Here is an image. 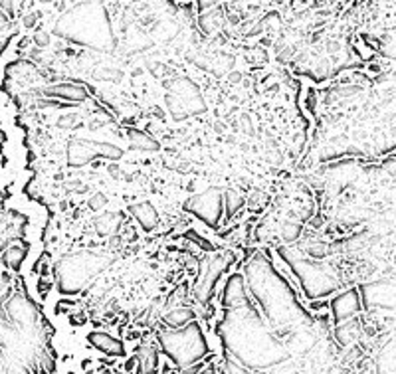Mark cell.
Segmentation results:
<instances>
[{"instance_id":"obj_1","label":"cell","mask_w":396,"mask_h":374,"mask_svg":"<svg viewBox=\"0 0 396 374\" xmlns=\"http://www.w3.org/2000/svg\"><path fill=\"white\" fill-rule=\"evenodd\" d=\"M55 32L66 40L84 44L93 50H109L115 44L111 22L101 2H84L72 8L55 24Z\"/></svg>"},{"instance_id":"obj_2","label":"cell","mask_w":396,"mask_h":374,"mask_svg":"<svg viewBox=\"0 0 396 374\" xmlns=\"http://www.w3.org/2000/svg\"><path fill=\"white\" fill-rule=\"evenodd\" d=\"M159 342H161L162 353L169 356L180 371L198 364L210 351L208 340L197 321H193L180 329L162 331L159 333Z\"/></svg>"},{"instance_id":"obj_3","label":"cell","mask_w":396,"mask_h":374,"mask_svg":"<svg viewBox=\"0 0 396 374\" xmlns=\"http://www.w3.org/2000/svg\"><path fill=\"white\" fill-rule=\"evenodd\" d=\"M109 260L103 255L91 253V251H82V253H72L60 260L55 267V279L62 293H79L86 289L93 275H97L103 267L108 266Z\"/></svg>"},{"instance_id":"obj_4","label":"cell","mask_w":396,"mask_h":374,"mask_svg":"<svg viewBox=\"0 0 396 374\" xmlns=\"http://www.w3.org/2000/svg\"><path fill=\"white\" fill-rule=\"evenodd\" d=\"M286 260L301 282V287L309 299H319L329 293H333L339 287V279L335 271H331L327 266L317 264V260H304V258H293L286 253Z\"/></svg>"},{"instance_id":"obj_5","label":"cell","mask_w":396,"mask_h":374,"mask_svg":"<svg viewBox=\"0 0 396 374\" xmlns=\"http://www.w3.org/2000/svg\"><path fill=\"white\" fill-rule=\"evenodd\" d=\"M166 107L173 115V119L182 121L190 115H200L206 111V103L202 99V93L195 82L188 77H173L166 82Z\"/></svg>"},{"instance_id":"obj_6","label":"cell","mask_w":396,"mask_h":374,"mask_svg":"<svg viewBox=\"0 0 396 374\" xmlns=\"http://www.w3.org/2000/svg\"><path fill=\"white\" fill-rule=\"evenodd\" d=\"M95 159L121 160L123 149L113 142L91 141V139H72L68 142L66 160L70 166H86Z\"/></svg>"},{"instance_id":"obj_7","label":"cell","mask_w":396,"mask_h":374,"mask_svg":"<svg viewBox=\"0 0 396 374\" xmlns=\"http://www.w3.org/2000/svg\"><path fill=\"white\" fill-rule=\"evenodd\" d=\"M234 262V253H232V251H224V253L212 255V258L204 264V267L198 269L200 275H198L197 285H195V297H197L198 303L206 305V303L210 301V297H212L216 285L220 284L222 275L232 267Z\"/></svg>"},{"instance_id":"obj_8","label":"cell","mask_w":396,"mask_h":374,"mask_svg":"<svg viewBox=\"0 0 396 374\" xmlns=\"http://www.w3.org/2000/svg\"><path fill=\"white\" fill-rule=\"evenodd\" d=\"M184 210L197 216L200 222H204L210 228H216L224 216V204H222V190L210 188L206 192L195 195L186 200Z\"/></svg>"},{"instance_id":"obj_9","label":"cell","mask_w":396,"mask_h":374,"mask_svg":"<svg viewBox=\"0 0 396 374\" xmlns=\"http://www.w3.org/2000/svg\"><path fill=\"white\" fill-rule=\"evenodd\" d=\"M360 303L364 309H395V282H369L360 285Z\"/></svg>"},{"instance_id":"obj_10","label":"cell","mask_w":396,"mask_h":374,"mask_svg":"<svg viewBox=\"0 0 396 374\" xmlns=\"http://www.w3.org/2000/svg\"><path fill=\"white\" fill-rule=\"evenodd\" d=\"M220 301H222V307H226L228 311L253 305L250 295H248V285H246L244 275L234 273V275L228 277V282L224 284V289L220 293Z\"/></svg>"},{"instance_id":"obj_11","label":"cell","mask_w":396,"mask_h":374,"mask_svg":"<svg viewBox=\"0 0 396 374\" xmlns=\"http://www.w3.org/2000/svg\"><path fill=\"white\" fill-rule=\"evenodd\" d=\"M329 309H331V319L335 321V323L355 319L362 311L359 289H347V291H343L339 295H335L331 299V303H329Z\"/></svg>"},{"instance_id":"obj_12","label":"cell","mask_w":396,"mask_h":374,"mask_svg":"<svg viewBox=\"0 0 396 374\" xmlns=\"http://www.w3.org/2000/svg\"><path fill=\"white\" fill-rule=\"evenodd\" d=\"M42 95H46L50 99H58L62 103H84L90 97L88 89L75 82H62V84L48 86L42 89Z\"/></svg>"},{"instance_id":"obj_13","label":"cell","mask_w":396,"mask_h":374,"mask_svg":"<svg viewBox=\"0 0 396 374\" xmlns=\"http://www.w3.org/2000/svg\"><path fill=\"white\" fill-rule=\"evenodd\" d=\"M6 311H8V319L16 325H34L36 323V309L32 301L24 295H14L8 305H6Z\"/></svg>"},{"instance_id":"obj_14","label":"cell","mask_w":396,"mask_h":374,"mask_svg":"<svg viewBox=\"0 0 396 374\" xmlns=\"http://www.w3.org/2000/svg\"><path fill=\"white\" fill-rule=\"evenodd\" d=\"M88 340L93 349H97L99 353L108 356H125V345L123 340H119L117 337L109 335V333H103V331H91L88 335Z\"/></svg>"},{"instance_id":"obj_15","label":"cell","mask_w":396,"mask_h":374,"mask_svg":"<svg viewBox=\"0 0 396 374\" xmlns=\"http://www.w3.org/2000/svg\"><path fill=\"white\" fill-rule=\"evenodd\" d=\"M129 214L145 232H153L159 226V212L151 202H135L129 206Z\"/></svg>"},{"instance_id":"obj_16","label":"cell","mask_w":396,"mask_h":374,"mask_svg":"<svg viewBox=\"0 0 396 374\" xmlns=\"http://www.w3.org/2000/svg\"><path fill=\"white\" fill-rule=\"evenodd\" d=\"M197 319V311L188 305H179V307H171L162 313V323L169 329H180L188 323Z\"/></svg>"},{"instance_id":"obj_17","label":"cell","mask_w":396,"mask_h":374,"mask_svg":"<svg viewBox=\"0 0 396 374\" xmlns=\"http://www.w3.org/2000/svg\"><path fill=\"white\" fill-rule=\"evenodd\" d=\"M127 139H129L131 149H135V151L153 153V151H159V149H161V142L157 141L153 135L141 131V129H127Z\"/></svg>"},{"instance_id":"obj_18","label":"cell","mask_w":396,"mask_h":374,"mask_svg":"<svg viewBox=\"0 0 396 374\" xmlns=\"http://www.w3.org/2000/svg\"><path fill=\"white\" fill-rule=\"evenodd\" d=\"M137 362H139V369L141 374H153L159 366V347L151 345V342H145L139 347L137 351Z\"/></svg>"},{"instance_id":"obj_19","label":"cell","mask_w":396,"mask_h":374,"mask_svg":"<svg viewBox=\"0 0 396 374\" xmlns=\"http://www.w3.org/2000/svg\"><path fill=\"white\" fill-rule=\"evenodd\" d=\"M125 226V222H123V216L119 212H108V214H101L97 220H95V230L99 236H113V234H117V232L121 230Z\"/></svg>"},{"instance_id":"obj_20","label":"cell","mask_w":396,"mask_h":374,"mask_svg":"<svg viewBox=\"0 0 396 374\" xmlns=\"http://www.w3.org/2000/svg\"><path fill=\"white\" fill-rule=\"evenodd\" d=\"M360 335V327L357 317L355 319L343 321V323H337V329H335V338L341 347H351L357 337Z\"/></svg>"},{"instance_id":"obj_21","label":"cell","mask_w":396,"mask_h":374,"mask_svg":"<svg viewBox=\"0 0 396 374\" xmlns=\"http://www.w3.org/2000/svg\"><path fill=\"white\" fill-rule=\"evenodd\" d=\"M377 374H395V338L380 349L377 358Z\"/></svg>"},{"instance_id":"obj_22","label":"cell","mask_w":396,"mask_h":374,"mask_svg":"<svg viewBox=\"0 0 396 374\" xmlns=\"http://www.w3.org/2000/svg\"><path fill=\"white\" fill-rule=\"evenodd\" d=\"M244 196L240 195L238 190H232V188H228V190H222V204H224V216L228 218V220H232L236 214L242 210V206H244Z\"/></svg>"},{"instance_id":"obj_23","label":"cell","mask_w":396,"mask_h":374,"mask_svg":"<svg viewBox=\"0 0 396 374\" xmlns=\"http://www.w3.org/2000/svg\"><path fill=\"white\" fill-rule=\"evenodd\" d=\"M301 232H304V222H286L284 224V228H282V238L291 244V242H295L299 236H301Z\"/></svg>"},{"instance_id":"obj_24","label":"cell","mask_w":396,"mask_h":374,"mask_svg":"<svg viewBox=\"0 0 396 374\" xmlns=\"http://www.w3.org/2000/svg\"><path fill=\"white\" fill-rule=\"evenodd\" d=\"M331 246L329 244H325V242H315V244H309L306 248L307 255H309V260H323L327 258L329 253H331Z\"/></svg>"},{"instance_id":"obj_25","label":"cell","mask_w":396,"mask_h":374,"mask_svg":"<svg viewBox=\"0 0 396 374\" xmlns=\"http://www.w3.org/2000/svg\"><path fill=\"white\" fill-rule=\"evenodd\" d=\"M24 255H26L24 248H10L4 253V264L8 267H12V269H18L22 260H24Z\"/></svg>"},{"instance_id":"obj_26","label":"cell","mask_w":396,"mask_h":374,"mask_svg":"<svg viewBox=\"0 0 396 374\" xmlns=\"http://www.w3.org/2000/svg\"><path fill=\"white\" fill-rule=\"evenodd\" d=\"M268 195L266 192H262V190H256V192H252V196L248 198V206L252 208V210H260L262 206H266L268 204Z\"/></svg>"},{"instance_id":"obj_27","label":"cell","mask_w":396,"mask_h":374,"mask_svg":"<svg viewBox=\"0 0 396 374\" xmlns=\"http://www.w3.org/2000/svg\"><path fill=\"white\" fill-rule=\"evenodd\" d=\"M82 121H79V115L77 113H68V115H64V117H60L58 119V127L60 129H75V127H79Z\"/></svg>"},{"instance_id":"obj_28","label":"cell","mask_w":396,"mask_h":374,"mask_svg":"<svg viewBox=\"0 0 396 374\" xmlns=\"http://www.w3.org/2000/svg\"><path fill=\"white\" fill-rule=\"evenodd\" d=\"M184 238H186V240H190V242H195L198 248L206 249V251H214V248H212V244H210L208 240H204L202 236H198V234L195 230L186 232V234H184Z\"/></svg>"},{"instance_id":"obj_29","label":"cell","mask_w":396,"mask_h":374,"mask_svg":"<svg viewBox=\"0 0 396 374\" xmlns=\"http://www.w3.org/2000/svg\"><path fill=\"white\" fill-rule=\"evenodd\" d=\"M106 204H108V196L103 195V192H97V195H93L90 198L91 210H103Z\"/></svg>"},{"instance_id":"obj_30","label":"cell","mask_w":396,"mask_h":374,"mask_svg":"<svg viewBox=\"0 0 396 374\" xmlns=\"http://www.w3.org/2000/svg\"><path fill=\"white\" fill-rule=\"evenodd\" d=\"M222 0H197V6L200 12H206V10H212L214 6H218Z\"/></svg>"},{"instance_id":"obj_31","label":"cell","mask_w":396,"mask_h":374,"mask_svg":"<svg viewBox=\"0 0 396 374\" xmlns=\"http://www.w3.org/2000/svg\"><path fill=\"white\" fill-rule=\"evenodd\" d=\"M34 42H36V46H40V48H46V46H50V34L40 30V32L34 34Z\"/></svg>"},{"instance_id":"obj_32","label":"cell","mask_w":396,"mask_h":374,"mask_svg":"<svg viewBox=\"0 0 396 374\" xmlns=\"http://www.w3.org/2000/svg\"><path fill=\"white\" fill-rule=\"evenodd\" d=\"M64 188H66V190H70V192H86V184H84V182H79V180L66 182V184H64Z\"/></svg>"},{"instance_id":"obj_33","label":"cell","mask_w":396,"mask_h":374,"mask_svg":"<svg viewBox=\"0 0 396 374\" xmlns=\"http://www.w3.org/2000/svg\"><path fill=\"white\" fill-rule=\"evenodd\" d=\"M6 285H8V279H6L4 275H0V295L4 293V289H6Z\"/></svg>"},{"instance_id":"obj_34","label":"cell","mask_w":396,"mask_h":374,"mask_svg":"<svg viewBox=\"0 0 396 374\" xmlns=\"http://www.w3.org/2000/svg\"><path fill=\"white\" fill-rule=\"evenodd\" d=\"M200 374H216V371H214V366H210V369H204Z\"/></svg>"},{"instance_id":"obj_35","label":"cell","mask_w":396,"mask_h":374,"mask_svg":"<svg viewBox=\"0 0 396 374\" xmlns=\"http://www.w3.org/2000/svg\"><path fill=\"white\" fill-rule=\"evenodd\" d=\"M42 2H54V0H42Z\"/></svg>"}]
</instances>
